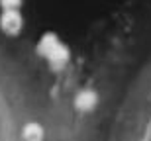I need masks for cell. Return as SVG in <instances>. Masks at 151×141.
Returning <instances> with one entry per match:
<instances>
[{
	"label": "cell",
	"mask_w": 151,
	"mask_h": 141,
	"mask_svg": "<svg viewBox=\"0 0 151 141\" xmlns=\"http://www.w3.org/2000/svg\"><path fill=\"white\" fill-rule=\"evenodd\" d=\"M24 79L0 59V141H45L43 112Z\"/></svg>",
	"instance_id": "6da1fadb"
}]
</instances>
